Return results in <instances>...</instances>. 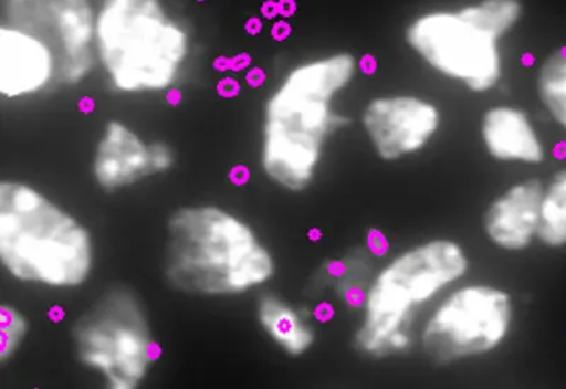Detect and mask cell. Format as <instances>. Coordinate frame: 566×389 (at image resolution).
<instances>
[{"instance_id": "obj_1", "label": "cell", "mask_w": 566, "mask_h": 389, "mask_svg": "<svg viewBox=\"0 0 566 389\" xmlns=\"http://www.w3.org/2000/svg\"><path fill=\"white\" fill-rule=\"evenodd\" d=\"M360 73L356 55L333 52L293 65L268 94L261 116L260 168L291 193L310 189L328 141L346 124L337 101Z\"/></svg>"}, {"instance_id": "obj_2", "label": "cell", "mask_w": 566, "mask_h": 389, "mask_svg": "<svg viewBox=\"0 0 566 389\" xmlns=\"http://www.w3.org/2000/svg\"><path fill=\"white\" fill-rule=\"evenodd\" d=\"M164 275L171 290L200 299H234L276 275L270 245L244 217L214 203L180 206L166 222Z\"/></svg>"}, {"instance_id": "obj_3", "label": "cell", "mask_w": 566, "mask_h": 389, "mask_svg": "<svg viewBox=\"0 0 566 389\" xmlns=\"http://www.w3.org/2000/svg\"><path fill=\"white\" fill-rule=\"evenodd\" d=\"M0 264L13 281L40 290H80L93 277V232L29 181L0 183Z\"/></svg>"}, {"instance_id": "obj_4", "label": "cell", "mask_w": 566, "mask_h": 389, "mask_svg": "<svg viewBox=\"0 0 566 389\" xmlns=\"http://www.w3.org/2000/svg\"><path fill=\"white\" fill-rule=\"evenodd\" d=\"M95 60L124 97H159L179 87L193 59V35L168 0H99Z\"/></svg>"}, {"instance_id": "obj_5", "label": "cell", "mask_w": 566, "mask_h": 389, "mask_svg": "<svg viewBox=\"0 0 566 389\" xmlns=\"http://www.w3.org/2000/svg\"><path fill=\"white\" fill-rule=\"evenodd\" d=\"M467 250L458 241L433 239L399 252L374 274L360 302L354 346L366 357L401 356L416 341V323L468 275Z\"/></svg>"}, {"instance_id": "obj_6", "label": "cell", "mask_w": 566, "mask_h": 389, "mask_svg": "<svg viewBox=\"0 0 566 389\" xmlns=\"http://www.w3.org/2000/svg\"><path fill=\"white\" fill-rule=\"evenodd\" d=\"M75 360L109 389H136L159 360L145 302L128 286L104 291L71 326Z\"/></svg>"}, {"instance_id": "obj_7", "label": "cell", "mask_w": 566, "mask_h": 389, "mask_svg": "<svg viewBox=\"0 0 566 389\" xmlns=\"http://www.w3.org/2000/svg\"><path fill=\"white\" fill-rule=\"evenodd\" d=\"M512 295L492 283L453 286L434 303L419 333L424 356L434 364H457L489 356L512 335Z\"/></svg>"}, {"instance_id": "obj_8", "label": "cell", "mask_w": 566, "mask_h": 389, "mask_svg": "<svg viewBox=\"0 0 566 389\" xmlns=\"http://www.w3.org/2000/svg\"><path fill=\"white\" fill-rule=\"evenodd\" d=\"M406 43L432 73L474 94L504 78L502 40L470 19L462 7L424 10L407 24Z\"/></svg>"}, {"instance_id": "obj_9", "label": "cell", "mask_w": 566, "mask_h": 389, "mask_svg": "<svg viewBox=\"0 0 566 389\" xmlns=\"http://www.w3.org/2000/svg\"><path fill=\"white\" fill-rule=\"evenodd\" d=\"M94 0H0V23L27 30L57 55L60 83L77 87L97 70Z\"/></svg>"}, {"instance_id": "obj_10", "label": "cell", "mask_w": 566, "mask_h": 389, "mask_svg": "<svg viewBox=\"0 0 566 389\" xmlns=\"http://www.w3.org/2000/svg\"><path fill=\"white\" fill-rule=\"evenodd\" d=\"M443 116L432 99L399 93L368 101L361 128L377 156L399 161L421 154L437 138Z\"/></svg>"}, {"instance_id": "obj_11", "label": "cell", "mask_w": 566, "mask_h": 389, "mask_svg": "<svg viewBox=\"0 0 566 389\" xmlns=\"http://www.w3.org/2000/svg\"><path fill=\"white\" fill-rule=\"evenodd\" d=\"M176 151L164 140H148L120 119L105 124L91 159L95 185L108 193L128 190L175 168Z\"/></svg>"}, {"instance_id": "obj_12", "label": "cell", "mask_w": 566, "mask_h": 389, "mask_svg": "<svg viewBox=\"0 0 566 389\" xmlns=\"http://www.w3.org/2000/svg\"><path fill=\"white\" fill-rule=\"evenodd\" d=\"M60 83L53 49L27 30L0 23V95L3 99L38 98Z\"/></svg>"}, {"instance_id": "obj_13", "label": "cell", "mask_w": 566, "mask_h": 389, "mask_svg": "<svg viewBox=\"0 0 566 389\" xmlns=\"http://www.w3.org/2000/svg\"><path fill=\"white\" fill-rule=\"evenodd\" d=\"M544 185L537 179L520 180L500 193L484 212V232L505 252L527 250L538 239Z\"/></svg>"}, {"instance_id": "obj_14", "label": "cell", "mask_w": 566, "mask_h": 389, "mask_svg": "<svg viewBox=\"0 0 566 389\" xmlns=\"http://www.w3.org/2000/svg\"><path fill=\"white\" fill-rule=\"evenodd\" d=\"M480 139L490 158L500 164L537 166L547 158L543 136L520 106H490L480 120Z\"/></svg>"}, {"instance_id": "obj_15", "label": "cell", "mask_w": 566, "mask_h": 389, "mask_svg": "<svg viewBox=\"0 0 566 389\" xmlns=\"http://www.w3.org/2000/svg\"><path fill=\"white\" fill-rule=\"evenodd\" d=\"M258 326L277 350L290 357L310 353L317 340L315 318L306 307L277 293H262L255 305Z\"/></svg>"}, {"instance_id": "obj_16", "label": "cell", "mask_w": 566, "mask_h": 389, "mask_svg": "<svg viewBox=\"0 0 566 389\" xmlns=\"http://www.w3.org/2000/svg\"><path fill=\"white\" fill-rule=\"evenodd\" d=\"M373 257L367 251L354 250L342 260L333 261L322 272L328 290L338 299L360 302L374 276Z\"/></svg>"}, {"instance_id": "obj_17", "label": "cell", "mask_w": 566, "mask_h": 389, "mask_svg": "<svg viewBox=\"0 0 566 389\" xmlns=\"http://www.w3.org/2000/svg\"><path fill=\"white\" fill-rule=\"evenodd\" d=\"M535 88L545 113L566 133V48L554 50L541 62Z\"/></svg>"}, {"instance_id": "obj_18", "label": "cell", "mask_w": 566, "mask_h": 389, "mask_svg": "<svg viewBox=\"0 0 566 389\" xmlns=\"http://www.w3.org/2000/svg\"><path fill=\"white\" fill-rule=\"evenodd\" d=\"M538 240L549 248L566 246V169L544 186Z\"/></svg>"}, {"instance_id": "obj_19", "label": "cell", "mask_w": 566, "mask_h": 389, "mask_svg": "<svg viewBox=\"0 0 566 389\" xmlns=\"http://www.w3.org/2000/svg\"><path fill=\"white\" fill-rule=\"evenodd\" d=\"M462 9L470 19L502 42L517 29L524 14L522 0H474L462 4Z\"/></svg>"}, {"instance_id": "obj_20", "label": "cell", "mask_w": 566, "mask_h": 389, "mask_svg": "<svg viewBox=\"0 0 566 389\" xmlns=\"http://www.w3.org/2000/svg\"><path fill=\"white\" fill-rule=\"evenodd\" d=\"M30 332V322L19 307L3 303L0 307V362L13 360L22 350Z\"/></svg>"}, {"instance_id": "obj_21", "label": "cell", "mask_w": 566, "mask_h": 389, "mask_svg": "<svg viewBox=\"0 0 566 389\" xmlns=\"http://www.w3.org/2000/svg\"><path fill=\"white\" fill-rule=\"evenodd\" d=\"M94 2H97V3H98V2H99V0H94Z\"/></svg>"}]
</instances>
